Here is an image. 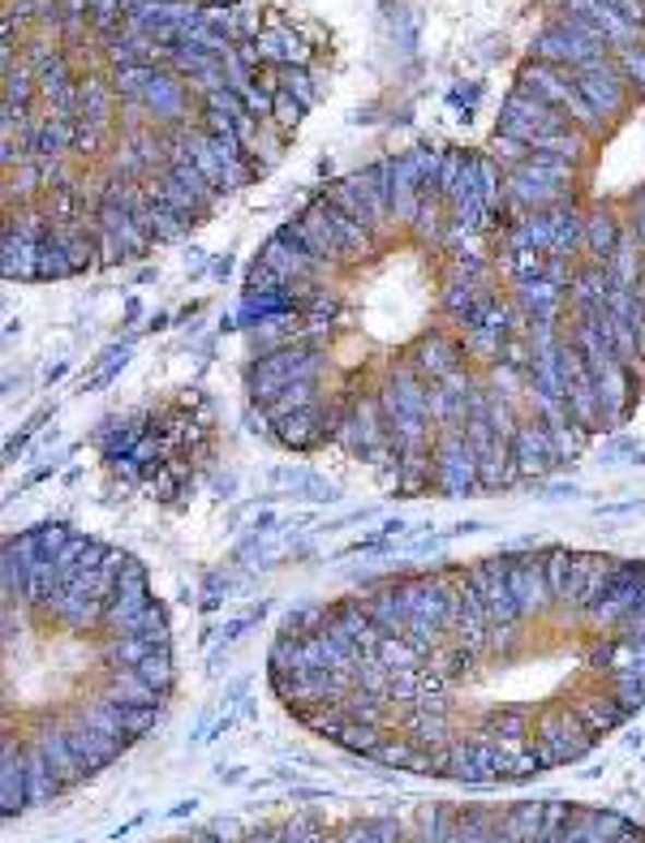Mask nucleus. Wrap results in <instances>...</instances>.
<instances>
[{"mask_svg": "<svg viewBox=\"0 0 645 843\" xmlns=\"http://www.w3.org/2000/svg\"><path fill=\"white\" fill-rule=\"evenodd\" d=\"M139 676H143L146 685H155L164 698L172 693V685H177V667H172V650H159V654H151V658H143L139 667H134Z\"/></svg>", "mask_w": 645, "mask_h": 843, "instance_id": "nucleus-44", "label": "nucleus"}, {"mask_svg": "<svg viewBox=\"0 0 645 843\" xmlns=\"http://www.w3.org/2000/svg\"><path fill=\"white\" fill-rule=\"evenodd\" d=\"M104 698H112V702H121V705H159L164 702V693H159L155 685H146L134 667H112V672H108V685H104Z\"/></svg>", "mask_w": 645, "mask_h": 843, "instance_id": "nucleus-33", "label": "nucleus"}, {"mask_svg": "<svg viewBox=\"0 0 645 843\" xmlns=\"http://www.w3.org/2000/svg\"><path fill=\"white\" fill-rule=\"evenodd\" d=\"M341 843H374V831H370V818L366 822H354V827H345L341 835H336Z\"/></svg>", "mask_w": 645, "mask_h": 843, "instance_id": "nucleus-51", "label": "nucleus"}, {"mask_svg": "<svg viewBox=\"0 0 645 843\" xmlns=\"http://www.w3.org/2000/svg\"><path fill=\"white\" fill-rule=\"evenodd\" d=\"M495 301H500V288L491 281H461V276H447V284L439 288V310H443L456 328L478 323Z\"/></svg>", "mask_w": 645, "mask_h": 843, "instance_id": "nucleus-17", "label": "nucleus"}, {"mask_svg": "<svg viewBox=\"0 0 645 843\" xmlns=\"http://www.w3.org/2000/svg\"><path fill=\"white\" fill-rule=\"evenodd\" d=\"M633 228H637V237H642L645 246V207H633Z\"/></svg>", "mask_w": 645, "mask_h": 843, "instance_id": "nucleus-53", "label": "nucleus"}, {"mask_svg": "<svg viewBox=\"0 0 645 843\" xmlns=\"http://www.w3.org/2000/svg\"><path fill=\"white\" fill-rule=\"evenodd\" d=\"M503 840L507 843H538L542 827H547V800H521L500 814Z\"/></svg>", "mask_w": 645, "mask_h": 843, "instance_id": "nucleus-32", "label": "nucleus"}, {"mask_svg": "<svg viewBox=\"0 0 645 843\" xmlns=\"http://www.w3.org/2000/svg\"><path fill=\"white\" fill-rule=\"evenodd\" d=\"M447 843H461V831H452V835H447Z\"/></svg>", "mask_w": 645, "mask_h": 843, "instance_id": "nucleus-55", "label": "nucleus"}, {"mask_svg": "<svg viewBox=\"0 0 645 843\" xmlns=\"http://www.w3.org/2000/svg\"><path fill=\"white\" fill-rule=\"evenodd\" d=\"M637 612H642V616H645V594H642V607H637Z\"/></svg>", "mask_w": 645, "mask_h": 843, "instance_id": "nucleus-56", "label": "nucleus"}, {"mask_svg": "<svg viewBox=\"0 0 645 843\" xmlns=\"http://www.w3.org/2000/svg\"><path fill=\"white\" fill-rule=\"evenodd\" d=\"M48 762H52V771L61 774V783L65 787H77V783H86L91 774L82 771V762H77V753H73L70 736H65V723H52V727H39V732H31L26 736Z\"/></svg>", "mask_w": 645, "mask_h": 843, "instance_id": "nucleus-25", "label": "nucleus"}, {"mask_svg": "<svg viewBox=\"0 0 645 843\" xmlns=\"http://www.w3.org/2000/svg\"><path fill=\"white\" fill-rule=\"evenodd\" d=\"M512 465H516V478H542L547 470H556V443H551V430L538 414H521L516 430H512Z\"/></svg>", "mask_w": 645, "mask_h": 843, "instance_id": "nucleus-14", "label": "nucleus"}, {"mask_svg": "<svg viewBox=\"0 0 645 843\" xmlns=\"http://www.w3.org/2000/svg\"><path fill=\"white\" fill-rule=\"evenodd\" d=\"M194 809H199V800H186V805L172 809V818H186V814H194Z\"/></svg>", "mask_w": 645, "mask_h": 843, "instance_id": "nucleus-54", "label": "nucleus"}, {"mask_svg": "<svg viewBox=\"0 0 645 843\" xmlns=\"http://www.w3.org/2000/svg\"><path fill=\"white\" fill-rule=\"evenodd\" d=\"M259 259L276 272V276H285V281H327V276H341L332 263H323L319 254H310L301 241H297V233L292 228H276L267 241H263V250H259Z\"/></svg>", "mask_w": 645, "mask_h": 843, "instance_id": "nucleus-10", "label": "nucleus"}, {"mask_svg": "<svg viewBox=\"0 0 645 843\" xmlns=\"http://www.w3.org/2000/svg\"><path fill=\"white\" fill-rule=\"evenodd\" d=\"M336 443L349 456H358L366 465H379V470H396V461H401L396 448H392V430H387V418H383L379 392H366V396L349 401Z\"/></svg>", "mask_w": 645, "mask_h": 843, "instance_id": "nucleus-3", "label": "nucleus"}, {"mask_svg": "<svg viewBox=\"0 0 645 843\" xmlns=\"http://www.w3.org/2000/svg\"><path fill=\"white\" fill-rule=\"evenodd\" d=\"M430 465H434V491L439 495L461 499V495L482 491V478H478V452H474L465 426H439V430H434Z\"/></svg>", "mask_w": 645, "mask_h": 843, "instance_id": "nucleus-6", "label": "nucleus"}, {"mask_svg": "<svg viewBox=\"0 0 645 843\" xmlns=\"http://www.w3.org/2000/svg\"><path fill=\"white\" fill-rule=\"evenodd\" d=\"M139 104L155 117V126H186L190 121V86H186L181 73H172L168 66L155 70V78L146 82Z\"/></svg>", "mask_w": 645, "mask_h": 843, "instance_id": "nucleus-18", "label": "nucleus"}, {"mask_svg": "<svg viewBox=\"0 0 645 843\" xmlns=\"http://www.w3.org/2000/svg\"><path fill=\"white\" fill-rule=\"evenodd\" d=\"M569 341L581 349L585 366H589V375H594V383H598V396H602V418H607V426H620V422L629 418V409H633V396H637V375L620 361L616 345H611V341H607L594 323H585V319H576V314H573V328H569Z\"/></svg>", "mask_w": 645, "mask_h": 843, "instance_id": "nucleus-1", "label": "nucleus"}, {"mask_svg": "<svg viewBox=\"0 0 645 843\" xmlns=\"http://www.w3.org/2000/svg\"><path fill=\"white\" fill-rule=\"evenodd\" d=\"M361 603H366L370 625L383 632V637H387V632L405 637V629H409V612H405V598H401V581H396V585H383V590H374V594H366Z\"/></svg>", "mask_w": 645, "mask_h": 843, "instance_id": "nucleus-30", "label": "nucleus"}, {"mask_svg": "<svg viewBox=\"0 0 645 843\" xmlns=\"http://www.w3.org/2000/svg\"><path fill=\"white\" fill-rule=\"evenodd\" d=\"M301 112H306V104L292 95V91H276V108H272V126L280 130V134H288L297 121H301Z\"/></svg>", "mask_w": 645, "mask_h": 843, "instance_id": "nucleus-48", "label": "nucleus"}, {"mask_svg": "<svg viewBox=\"0 0 645 843\" xmlns=\"http://www.w3.org/2000/svg\"><path fill=\"white\" fill-rule=\"evenodd\" d=\"M534 57L538 61H547V66H564V70H594L602 57H611V48H598V44H589V39H581L573 35L569 26H560V22H551L538 39H534Z\"/></svg>", "mask_w": 645, "mask_h": 843, "instance_id": "nucleus-15", "label": "nucleus"}, {"mask_svg": "<svg viewBox=\"0 0 645 843\" xmlns=\"http://www.w3.org/2000/svg\"><path fill=\"white\" fill-rule=\"evenodd\" d=\"M620 233H624V219L616 215V211H585V254H589V263H602V268H611V254H616V246H620Z\"/></svg>", "mask_w": 645, "mask_h": 843, "instance_id": "nucleus-28", "label": "nucleus"}, {"mask_svg": "<svg viewBox=\"0 0 645 843\" xmlns=\"http://www.w3.org/2000/svg\"><path fill=\"white\" fill-rule=\"evenodd\" d=\"M65 736H70L73 753H77V762H82V771H86V774H99L104 767L121 762V753L130 749L126 740H117V736H104V732L86 727L77 714H73L70 723H65Z\"/></svg>", "mask_w": 645, "mask_h": 843, "instance_id": "nucleus-20", "label": "nucleus"}, {"mask_svg": "<svg viewBox=\"0 0 645 843\" xmlns=\"http://www.w3.org/2000/svg\"><path fill=\"white\" fill-rule=\"evenodd\" d=\"M26 792H31V809H44V805H52L57 796H65L70 787L61 783V774L52 771V762L26 740Z\"/></svg>", "mask_w": 645, "mask_h": 843, "instance_id": "nucleus-31", "label": "nucleus"}, {"mask_svg": "<svg viewBox=\"0 0 645 843\" xmlns=\"http://www.w3.org/2000/svg\"><path fill=\"white\" fill-rule=\"evenodd\" d=\"M512 301H516V310L525 314V323H538V319H560V314H564L569 293H564V288H556L547 276H538V281L512 284Z\"/></svg>", "mask_w": 645, "mask_h": 843, "instance_id": "nucleus-26", "label": "nucleus"}, {"mask_svg": "<svg viewBox=\"0 0 645 843\" xmlns=\"http://www.w3.org/2000/svg\"><path fill=\"white\" fill-rule=\"evenodd\" d=\"M31 809V792H26V740H13V732L0 745V814L4 822H13L17 814Z\"/></svg>", "mask_w": 645, "mask_h": 843, "instance_id": "nucleus-19", "label": "nucleus"}, {"mask_svg": "<svg viewBox=\"0 0 645 843\" xmlns=\"http://www.w3.org/2000/svg\"><path fill=\"white\" fill-rule=\"evenodd\" d=\"M569 130H573V121H569L560 108H551L547 99H538L534 91H525V86H516V91L503 99L500 126H495V134L521 139L529 142V146L538 139H551V134H569Z\"/></svg>", "mask_w": 645, "mask_h": 843, "instance_id": "nucleus-7", "label": "nucleus"}, {"mask_svg": "<svg viewBox=\"0 0 645 843\" xmlns=\"http://www.w3.org/2000/svg\"><path fill=\"white\" fill-rule=\"evenodd\" d=\"M159 650H172V632H168V625H164V629H151V632H126V637H112V641L99 645L108 672H112V667H139L143 658L159 654Z\"/></svg>", "mask_w": 645, "mask_h": 843, "instance_id": "nucleus-24", "label": "nucleus"}, {"mask_svg": "<svg viewBox=\"0 0 645 843\" xmlns=\"http://www.w3.org/2000/svg\"><path fill=\"white\" fill-rule=\"evenodd\" d=\"M409 361L422 370L427 383H443V379H452V375L465 366V345L452 341V336H443V332H430L427 341L414 345Z\"/></svg>", "mask_w": 645, "mask_h": 843, "instance_id": "nucleus-21", "label": "nucleus"}, {"mask_svg": "<svg viewBox=\"0 0 645 843\" xmlns=\"http://www.w3.org/2000/svg\"><path fill=\"white\" fill-rule=\"evenodd\" d=\"M576 272H581V268H576V254H547V272H542V276L556 284V288L569 293L576 281Z\"/></svg>", "mask_w": 645, "mask_h": 843, "instance_id": "nucleus-50", "label": "nucleus"}, {"mask_svg": "<svg viewBox=\"0 0 645 843\" xmlns=\"http://www.w3.org/2000/svg\"><path fill=\"white\" fill-rule=\"evenodd\" d=\"M272 73H276V86H280V91H292L306 108L319 99V78L306 70V66H272Z\"/></svg>", "mask_w": 645, "mask_h": 843, "instance_id": "nucleus-40", "label": "nucleus"}, {"mask_svg": "<svg viewBox=\"0 0 645 843\" xmlns=\"http://www.w3.org/2000/svg\"><path fill=\"white\" fill-rule=\"evenodd\" d=\"M589 142H594V139H589L585 130H576V126H573L569 134H551V139H538V142H534V151L560 155V159H569V164H576V168H581V164L589 159Z\"/></svg>", "mask_w": 645, "mask_h": 843, "instance_id": "nucleus-38", "label": "nucleus"}, {"mask_svg": "<svg viewBox=\"0 0 645 843\" xmlns=\"http://www.w3.org/2000/svg\"><path fill=\"white\" fill-rule=\"evenodd\" d=\"M104 698V693H99ZM112 702V698H108ZM117 705V714H121V723H126V732H130V740H143V736H151L155 732V723H159V705H121V702H112Z\"/></svg>", "mask_w": 645, "mask_h": 843, "instance_id": "nucleus-45", "label": "nucleus"}, {"mask_svg": "<svg viewBox=\"0 0 645 843\" xmlns=\"http://www.w3.org/2000/svg\"><path fill=\"white\" fill-rule=\"evenodd\" d=\"M576 91L589 99V108L602 117V121H616L624 108H629V78L616 66V57H602L594 70H576Z\"/></svg>", "mask_w": 645, "mask_h": 843, "instance_id": "nucleus-13", "label": "nucleus"}, {"mask_svg": "<svg viewBox=\"0 0 645 843\" xmlns=\"http://www.w3.org/2000/svg\"><path fill=\"white\" fill-rule=\"evenodd\" d=\"M130 361V345H108V349L99 353V361L91 366V375H86V388H99V383H108L121 366Z\"/></svg>", "mask_w": 645, "mask_h": 843, "instance_id": "nucleus-46", "label": "nucleus"}, {"mask_svg": "<svg viewBox=\"0 0 645 843\" xmlns=\"http://www.w3.org/2000/svg\"><path fill=\"white\" fill-rule=\"evenodd\" d=\"M414 753H418V745H414L405 732H401V736H396V732H387V736L374 745V753H370L366 762H374V767H392V771H409V767H414Z\"/></svg>", "mask_w": 645, "mask_h": 843, "instance_id": "nucleus-37", "label": "nucleus"}, {"mask_svg": "<svg viewBox=\"0 0 645 843\" xmlns=\"http://www.w3.org/2000/svg\"><path fill=\"white\" fill-rule=\"evenodd\" d=\"M573 710H576V719L602 740V736H611L616 727H624L633 714L624 710V705L611 698V689L607 693H581V698H573Z\"/></svg>", "mask_w": 645, "mask_h": 843, "instance_id": "nucleus-29", "label": "nucleus"}, {"mask_svg": "<svg viewBox=\"0 0 645 843\" xmlns=\"http://www.w3.org/2000/svg\"><path fill=\"white\" fill-rule=\"evenodd\" d=\"M254 48H259V61H263V66H310V44H301V35L280 26V22H272L267 31H259V35H254Z\"/></svg>", "mask_w": 645, "mask_h": 843, "instance_id": "nucleus-27", "label": "nucleus"}, {"mask_svg": "<svg viewBox=\"0 0 645 843\" xmlns=\"http://www.w3.org/2000/svg\"><path fill=\"white\" fill-rule=\"evenodd\" d=\"M547 224H551V254H576L585 246V211L576 203L551 207Z\"/></svg>", "mask_w": 645, "mask_h": 843, "instance_id": "nucleus-34", "label": "nucleus"}, {"mask_svg": "<svg viewBox=\"0 0 645 843\" xmlns=\"http://www.w3.org/2000/svg\"><path fill=\"white\" fill-rule=\"evenodd\" d=\"M387 736V727H370V723H345V732L336 736V745L345 749V753H354V758H370L374 753V745Z\"/></svg>", "mask_w": 645, "mask_h": 843, "instance_id": "nucleus-42", "label": "nucleus"}, {"mask_svg": "<svg viewBox=\"0 0 645 843\" xmlns=\"http://www.w3.org/2000/svg\"><path fill=\"white\" fill-rule=\"evenodd\" d=\"M594 745H598V736L576 719L573 705H547L534 714V749H538L547 771L573 767Z\"/></svg>", "mask_w": 645, "mask_h": 843, "instance_id": "nucleus-4", "label": "nucleus"}, {"mask_svg": "<svg viewBox=\"0 0 645 843\" xmlns=\"http://www.w3.org/2000/svg\"><path fill=\"white\" fill-rule=\"evenodd\" d=\"M246 843H285V840H280V831H250Z\"/></svg>", "mask_w": 645, "mask_h": 843, "instance_id": "nucleus-52", "label": "nucleus"}, {"mask_svg": "<svg viewBox=\"0 0 645 843\" xmlns=\"http://www.w3.org/2000/svg\"><path fill=\"white\" fill-rule=\"evenodd\" d=\"M521 86H525V91H534L538 99H547L551 108H560L576 130H585L589 139H598V134L607 130V121H602V117L589 108V99L576 91L573 70H564V66H547V61H529V66L521 70Z\"/></svg>", "mask_w": 645, "mask_h": 843, "instance_id": "nucleus-5", "label": "nucleus"}, {"mask_svg": "<svg viewBox=\"0 0 645 843\" xmlns=\"http://www.w3.org/2000/svg\"><path fill=\"white\" fill-rule=\"evenodd\" d=\"M500 268L512 284L538 281L547 272V254H538V250H500Z\"/></svg>", "mask_w": 645, "mask_h": 843, "instance_id": "nucleus-39", "label": "nucleus"}, {"mask_svg": "<svg viewBox=\"0 0 645 843\" xmlns=\"http://www.w3.org/2000/svg\"><path fill=\"white\" fill-rule=\"evenodd\" d=\"M500 246L503 250H538V254H551V224H547V211L507 207V219H503V228H500Z\"/></svg>", "mask_w": 645, "mask_h": 843, "instance_id": "nucleus-23", "label": "nucleus"}, {"mask_svg": "<svg viewBox=\"0 0 645 843\" xmlns=\"http://www.w3.org/2000/svg\"><path fill=\"white\" fill-rule=\"evenodd\" d=\"M525 328V314L516 310V301L512 297H500L478 323H469V328H461V345L465 353H474L478 361H491V366H500L507 349H512V341H516V332Z\"/></svg>", "mask_w": 645, "mask_h": 843, "instance_id": "nucleus-8", "label": "nucleus"}, {"mask_svg": "<svg viewBox=\"0 0 645 843\" xmlns=\"http://www.w3.org/2000/svg\"><path fill=\"white\" fill-rule=\"evenodd\" d=\"M573 577H576L573 551H551V556H547V581H551V594H556V612L564 607V598H569V590H573Z\"/></svg>", "mask_w": 645, "mask_h": 843, "instance_id": "nucleus-41", "label": "nucleus"}, {"mask_svg": "<svg viewBox=\"0 0 645 843\" xmlns=\"http://www.w3.org/2000/svg\"><path fill=\"white\" fill-rule=\"evenodd\" d=\"M288 228L297 233V241L310 250V254H319L323 263H332L336 272H349L354 263L345 259V246H341V237H336V228H332V215H327V199H319V203H310V207L301 211L297 219H288Z\"/></svg>", "mask_w": 645, "mask_h": 843, "instance_id": "nucleus-16", "label": "nucleus"}, {"mask_svg": "<svg viewBox=\"0 0 645 843\" xmlns=\"http://www.w3.org/2000/svg\"><path fill=\"white\" fill-rule=\"evenodd\" d=\"M611 57H616V66L629 78V91H645V44H637V48H616Z\"/></svg>", "mask_w": 645, "mask_h": 843, "instance_id": "nucleus-47", "label": "nucleus"}, {"mask_svg": "<svg viewBox=\"0 0 645 843\" xmlns=\"http://www.w3.org/2000/svg\"><path fill=\"white\" fill-rule=\"evenodd\" d=\"M323 366H327V357L319 353V345H288V349L267 353V357H250L246 388H250L254 405H267L285 392L288 383H319Z\"/></svg>", "mask_w": 645, "mask_h": 843, "instance_id": "nucleus-2", "label": "nucleus"}, {"mask_svg": "<svg viewBox=\"0 0 645 843\" xmlns=\"http://www.w3.org/2000/svg\"><path fill=\"white\" fill-rule=\"evenodd\" d=\"M607 689H611V698L624 705L629 714H637L645 705V676H637V672H611Z\"/></svg>", "mask_w": 645, "mask_h": 843, "instance_id": "nucleus-43", "label": "nucleus"}, {"mask_svg": "<svg viewBox=\"0 0 645 843\" xmlns=\"http://www.w3.org/2000/svg\"><path fill=\"white\" fill-rule=\"evenodd\" d=\"M469 430V443L478 452V478H482V491H503L516 483V465H512V439L500 435L491 418H474L465 422Z\"/></svg>", "mask_w": 645, "mask_h": 843, "instance_id": "nucleus-11", "label": "nucleus"}, {"mask_svg": "<svg viewBox=\"0 0 645 843\" xmlns=\"http://www.w3.org/2000/svg\"><path fill=\"white\" fill-rule=\"evenodd\" d=\"M323 401V388L319 383H288L285 392L276 396V401H267L263 405V414L276 422V418H285V414H301V409H314Z\"/></svg>", "mask_w": 645, "mask_h": 843, "instance_id": "nucleus-36", "label": "nucleus"}, {"mask_svg": "<svg viewBox=\"0 0 645 843\" xmlns=\"http://www.w3.org/2000/svg\"><path fill=\"white\" fill-rule=\"evenodd\" d=\"M117 99H121V95H117L112 78H99V73L77 78V121H82V126H91V130L108 134V130H112Z\"/></svg>", "mask_w": 645, "mask_h": 843, "instance_id": "nucleus-22", "label": "nucleus"}, {"mask_svg": "<svg viewBox=\"0 0 645 843\" xmlns=\"http://www.w3.org/2000/svg\"><path fill=\"white\" fill-rule=\"evenodd\" d=\"M529 151H534L529 142L507 139V134H495V142H491V155L500 159V164H503V168H507V173H512V168H521V164L529 159Z\"/></svg>", "mask_w": 645, "mask_h": 843, "instance_id": "nucleus-49", "label": "nucleus"}, {"mask_svg": "<svg viewBox=\"0 0 645 843\" xmlns=\"http://www.w3.org/2000/svg\"><path fill=\"white\" fill-rule=\"evenodd\" d=\"M560 379H564V401H569V414H573L576 426H581L585 435L607 430L598 383H594V375H589L585 357H581V349H576L569 336L560 341Z\"/></svg>", "mask_w": 645, "mask_h": 843, "instance_id": "nucleus-9", "label": "nucleus"}, {"mask_svg": "<svg viewBox=\"0 0 645 843\" xmlns=\"http://www.w3.org/2000/svg\"><path fill=\"white\" fill-rule=\"evenodd\" d=\"M507 585H512V598L521 607V620H542L556 612V594L547 581V556H512Z\"/></svg>", "mask_w": 645, "mask_h": 843, "instance_id": "nucleus-12", "label": "nucleus"}, {"mask_svg": "<svg viewBox=\"0 0 645 843\" xmlns=\"http://www.w3.org/2000/svg\"><path fill=\"white\" fill-rule=\"evenodd\" d=\"M611 268H602V263H585L581 272H576L573 288H569V306H573V314L581 310H589V306H602L607 301V293H611Z\"/></svg>", "mask_w": 645, "mask_h": 843, "instance_id": "nucleus-35", "label": "nucleus"}]
</instances>
